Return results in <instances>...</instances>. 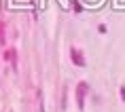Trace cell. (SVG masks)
I'll use <instances>...</instances> for the list:
<instances>
[{"label": "cell", "instance_id": "cell-1", "mask_svg": "<svg viewBox=\"0 0 125 112\" xmlns=\"http://www.w3.org/2000/svg\"><path fill=\"white\" fill-rule=\"evenodd\" d=\"M85 91H87V85H85V83H81V85H79V93H76V97H79V108H83V106H85V102H83Z\"/></svg>", "mask_w": 125, "mask_h": 112}, {"label": "cell", "instance_id": "cell-2", "mask_svg": "<svg viewBox=\"0 0 125 112\" xmlns=\"http://www.w3.org/2000/svg\"><path fill=\"white\" fill-rule=\"evenodd\" d=\"M72 59H74V61H76V64H79V66H85V61L81 59V53H79V51H76V49H72Z\"/></svg>", "mask_w": 125, "mask_h": 112}, {"label": "cell", "instance_id": "cell-3", "mask_svg": "<svg viewBox=\"0 0 125 112\" xmlns=\"http://www.w3.org/2000/svg\"><path fill=\"white\" fill-rule=\"evenodd\" d=\"M13 55H15V51H9V53H7V59H9V61H13Z\"/></svg>", "mask_w": 125, "mask_h": 112}, {"label": "cell", "instance_id": "cell-4", "mask_svg": "<svg viewBox=\"0 0 125 112\" xmlns=\"http://www.w3.org/2000/svg\"><path fill=\"white\" fill-rule=\"evenodd\" d=\"M121 97H123V99H125V89H121Z\"/></svg>", "mask_w": 125, "mask_h": 112}, {"label": "cell", "instance_id": "cell-5", "mask_svg": "<svg viewBox=\"0 0 125 112\" xmlns=\"http://www.w3.org/2000/svg\"><path fill=\"white\" fill-rule=\"evenodd\" d=\"M0 30H2V26H0Z\"/></svg>", "mask_w": 125, "mask_h": 112}]
</instances>
